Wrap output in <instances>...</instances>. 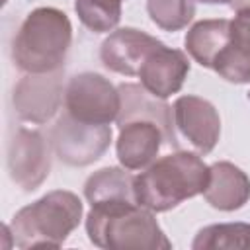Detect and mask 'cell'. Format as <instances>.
<instances>
[{
    "label": "cell",
    "mask_w": 250,
    "mask_h": 250,
    "mask_svg": "<svg viewBox=\"0 0 250 250\" xmlns=\"http://www.w3.org/2000/svg\"><path fill=\"white\" fill-rule=\"evenodd\" d=\"M86 232L94 246L105 250H158L172 248L150 209L135 199L94 203L86 215Z\"/></svg>",
    "instance_id": "1"
},
{
    "label": "cell",
    "mask_w": 250,
    "mask_h": 250,
    "mask_svg": "<svg viewBox=\"0 0 250 250\" xmlns=\"http://www.w3.org/2000/svg\"><path fill=\"white\" fill-rule=\"evenodd\" d=\"M207 182L209 166L193 152L176 150L135 176V199L152 213H164L203 193Z\"/></svg>",
    "instance_id": "2"
},
{
    "label": "cell",
    "mask_w": 250,
    "mask_h": 250,
    "mask_svg": "<svg viewBox=\"0 0 250 250\" xmlns=\"http://www.w3.org/2000/svg\"><path fill=\"white\" fill-rule=\"evenodd\" d=\"M72 41V25L62 10L43 6L27 14L20 25L12 59L27 74H45L62 68Z\"/></svg>",
    "instance_id": "3"
},
{
    "label": "cell",
    "mask_w": 250,
    "mask_h": 250,
    "mask_svg": "<svg viewBox=\"0 0 250 250\" xmlns=\"http://www.w3.org/2000/svg\"><path fill=\"white\" fill-rule=\"evenodd\" d=\"M80 197L66 189H55L21 207L6 227L18 248H59L80 225Z\"/></svg>",
    "instance_id": "4"
},
{
    "label": "cell",
    "mask_w": 250,
    "mask_h": 250,
    "mask_svg": "<svg viewBox=\"0 0 250 250\" xmlns=\"http://www.w3.org/2000/svg\"><path fill=\"white\" fill-rule=\"evenodd\" d=\"M64 109L82 123L109 125L111 121H117L121 96L119 90L102 74L82 72L72 76L66 84Z\"/></svg>",
    "instance_id": "5"
},
{
    "label": "cell",
    "mask_w": 250,
    "mask_h": 250,
    "mask_svg": "<svg viewBox=\"0 0 250 250\" xmlns=\"http://www.w3.org/2000/svg\"><path fill=\"white\" fill-rule=\"evenodd\" d=\"M111 127L90 125L62 113L51 129V146L61 162L68 166H88L109 148Z\"/></svg>",
    "instance_id": "6"
},
{
    "label": "cell",
    "mask_w": 250,
    "mask_h": 250,
    "mask_svg": "<svg viewBox=\"0 0 250 250\" xmlns=\"http://www.w3.org/2000/svg\"><path fill=\"white\" fill-rule=\"evenodd\" d=\"M51 141L39 131L18 129L8 146V170L10 178L25 191L37 189L51 170Z\"/></svg>",
    "instance_id": "7"
},
{
    "label": "cell",
    "mask_w": 250,
    "mask_h": 250,
    "mask_svg": "<svg viewBox=\"0 0 250 250\" xmlns=\"http://www.w3.org/2000/svg\"><path fill=\"white\" fill-rule=\"evenodd\" d=\"M62 68L45 74H25L16 84L12 96L18 117L29 123H47L62 104Z\"/></svg>",
    "instance_id": "8"
},
{
    "label": "cell",
    "mask_w": 250,
    "mask_h": 250,
    "mask_svg": "<svg viewBox=\"0 0 250 250\" xmlns=\"http://www.w3.org/2000/svg\"><path fill=\"white\" fill-rule=\"evenodd\" d=\"M174 123L189 145L207 154L221 137V117L215 105L199 96H180L174 102Z\"/></svg>",
    "instance_id": "9"
},
{
    "label": "cell",
    "mask_w": 250,
    "mask_h": 250,
    "mask_svg": "<svg viewBox=\"0 0 250 250\" xmlns=\"http://www.w3.org/2000/svg\"><path fill=\"white\" fill-rule=\"evenodd\" d=\"M160 45L162 41L145 31H139L135 27H121L111 31L109 37L104 39L100 59L111 72L123 76H139V70L146 57Z\"/></svg>",
    "instance_id": "10"
},
{
    "label": "cell",
    "mask_w": 250,
    "mask_h": 250,
    "mask_svg": "<svg viewBox=\"0 0 250 250\" xmlns=\"http://www.w3.org/2000/svg\"><path fill=\"white\" fill-rule=\"evenodd\" d=\"M189 72V61L184 51L170 49L164 43L156 47L139 70L141 86L154 98L166 100L178 94Z\"/></svg>",
    "instance_id": "11"
},
{
    "label": "cell",
    "mask_w": 250,
    "mask_h": 250,
    "mask_svg": "<svg viewBox=\"0 0 250 250\" xmlns=\"http://www.w3.org/2000/svg\"><path fill=\"white\" fill-rule=\"evenodd\" d=\"M164 145L168 146L164 131L152 119H131L119 125L115 148L121 166L127 170H143L150 166Z\"/></svg>",
    "instance_id": "12"
},
{
    "label": "cell",
    "mask_w": 250,
    "mask_h": 250,
    "mask_svg": "<svg viewBox=\"0 0 250 250\" xmlns=\"http://www.w3.org/2000/svg\"><path fill=\"white\" fill-rule=\"evenodd\" d=\"M203 197L219 211H236L250 199V178L232 162H215L209 166V182Z\"/></svg>",
    "instance_id": "13"
},
{
    "label": "cell",
    "mask_w": 250,
    "mask_h": 250,
    "mask_svg": "<svg viewBox=\"0 0 250 250\" xmlns=\"http://www.w3.org/2000/svg\"><path fill=\"white\" fill-rule=\"evenodd\" d=\"M213 70L232 84L250 82V12L230 20V39L213 62Z\"/></svg>",
    "instance_id": "14"
},
{
    "label": "cell",
    "mask_w": 250,
    "mask_h": 250,
    "mask_svg": "<svg viewBox=\"0 0 250 250\" xmlns=\"http://www.w3.org/2000/svg\"><path fill=\"white\" fill-rule=\"evenodd\" d=\"M117 90L121 96L117 125H123L131 119H152L164 131L168 146H174V148L178 146L174 125H172V107L168 104H164L160 98H154L139 84H121Z\"/></svg>",
    "instance_id": "15"
},
{
    "label": "cell",
    "mask_w": 250,
    "mask_h": 250,
    "mask_svg": "<svg viewBox=\"0 0 250 250\" xmlns=\"http://www.w3.org/2000/svg\"><path fill=\"white\" fill-rule=\"evenodd\" d=\"M230 39V20H201L186 33V51L195 62L213 68L215 59Z\"/></svg>",
    "instance_id": "16"
},
{
    "label": "cell",
    "mask_w": 250,
    "mask_h": 250,
    "mask_svg": "<svg viewBox=\"0 0 250 250\" xmlns=\"http://www.w3.org/2000/svg\"><path fill=\"white\" fill-rule=\"evenodd\" d=\"M84 195L90 205L111 199H135V176L127 168H102L86 180Z\"/></svg>",
    "instance_id": "17"
},
{
    "label": "cell",
    "mask_w": 250,
    "mask_h": 250,
    "mask_svg": "<svg viewBox=\"0 0 250 250\" xmlns=\"http://www.w3.org/2000/svg\"><path fill=\"white\" fill-rule=\"evenodd\" d=\"M193 250H232L250 248V225L248 223H219L203 227L193 242Z\"/></svg>",
    "instance_id": "18"
},
{
    "label": "cell",
    "mask_w": 250,
    "mask_h": 250,
    "mask_svg": "<svg viewBox=\"0 0 250 250\" xmlns=\"http://www.w3.org/2000/svg\"><path fill=\"white\" fill-rule=\"evenodd\" d=\"M74 10L94 33L113 31L121 20V0H74Z\"/></svg>",
    "instance_id": "19"
},
{
    "label": "cell",
    "mask_w": 250,
    "mask_h": 250,
    "mask_svg": "<svg viewBox=\"0 0 250 250\" xmlns=\"http://www.w3.org/2000/svg\"><path fill=\"white\" fill-rule=\"evenodd\" d=\"M146 12L160 29H184L195 16L193 0H146Z\"/></svg>",
    "instance_id": "20"
},
{
    "label": "cell",
    "mask_w": 250,
    "mask_h": 250,
    "mask_svg": "<svg viewBox=\"0 0 250 250\" xmlns=\"http://www.w3.org/2000/svg\"><path fill=\"white\" fill-rule=\"evenodd\" d=\"M229 6L234 12H250V0H230Z\"/></svg>",
    "instance_id": "21"
},
{
    "label": "cell",
    "mask_w": 250,
    "mask_h": 250,
    "mask_svg": "<svg viewBox=\"0 0 250 250\" xmlns=\"http://www.w3.org/2000/svg\"><path fill=\"white\" fill-rule=\"evenodd\" d=\"M199 2H203V4H227L230 0H199Z\"/></svg>",
    "instance_id": "22"
},
{
    "label": "cell",
    "mask_w": 250,
    "mask_h": 250,
    "mask_svg": "<svg viewBox=\"0 0 250 250\" xmlns=\"http://www.w3.org/2000/svg\"><path fill=\"white\" fill-rule=\"evenodd\" d=\"M248 100H250V92H248Z\"/></svg>",
    "instance_id": "23"
}]
</instances>
